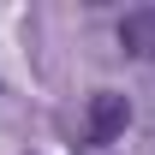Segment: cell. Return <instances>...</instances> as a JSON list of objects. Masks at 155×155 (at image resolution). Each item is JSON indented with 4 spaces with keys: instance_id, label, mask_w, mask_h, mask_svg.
<instances>
[{
    "instance_id": "cell-1",
    "label": "cell",
    "mask_w": 155,
    "mask_h": 155,
    "mask_svg": "<svg viewBox=\"0 0 155 155\" xmlns=\"http://www.w3.org/2000/svg\"><path fill=\"white\" fill-rule=\"evenodd\" d=\"M125 125H131V101L114 96V90H96L90 96V114H84V143L90 149H107L114 137H125Z\"/></svg>"
},
{
    "instance_id": "cell-2",
    "label": "cell",
    "mask_w": 155,
    "mask_h": 155,
    "mask_svg": "<svg viewBox=\"0 0 155 155\" xmlns=\"http://www.w3.org/2000/svg\"><path fill=\"white\" fill-rule=\"evenodd\" d=\"M119 48L137 60H155V6H137L119 18Z\"/></svg>"
}]
</instances>
